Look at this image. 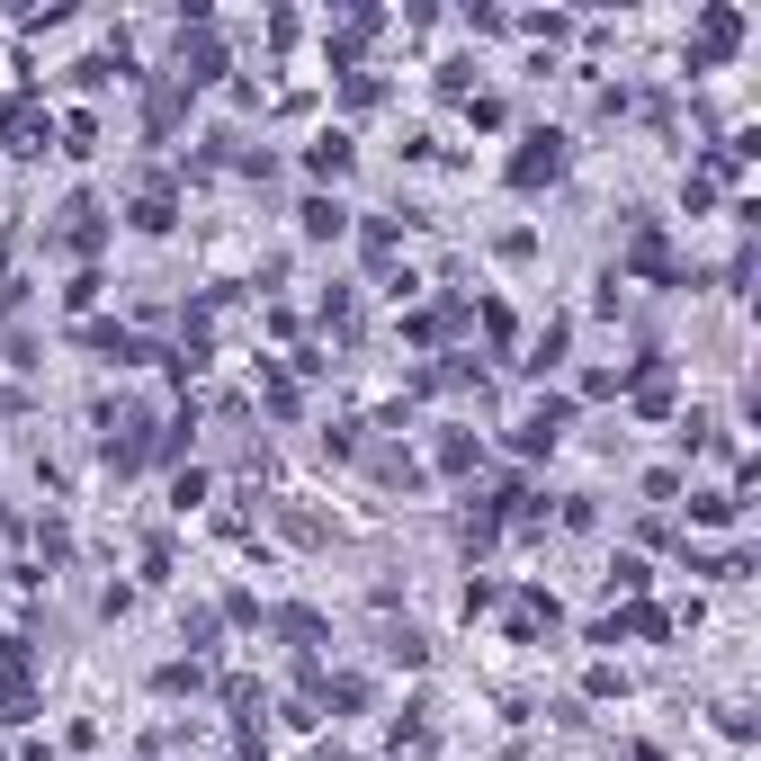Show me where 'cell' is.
I'll use <instances>...</instances> for the list:
<instances>
[{"mask_svg":"<svg viewBox=\"0 0 761 761\" xmlns=\"http://www.w3.org/2000/svg\"><path fill=\"white\" fill-rule=\"evenodd\" d=\"M314 171H350V134H323V144H314Z\"/></svg>","mask_w":761,"mask_h":761,"instance_id":"cell-8","label":"cell"},{"mask_svg":"<svg viewBox=\"0 0 761 761\" xmlns=\"http://www.w3.org/2000/svg\"><path fill=\"white\" fill-rule=\"evenodd\" d=\"M54 242H63V251H99V206L73 197V206H63V225H54Z\"/></svg>","mask_w":761,"mask_h":761,"instance_id":"cell-3","label":"cell"},{"mask_svg":"<svg viewBox=\"0 0 761 761\" xmlns=\"http://www.w3.org/2000/svg\"><path fill=\"white\" fill-rule=\"evenodd\" d=\"M340 225H350V216H340V197H305V233H314V242H331Z\"/></svg>","mask_w":761,"mask_h":761,"instance_id":"cell-5","label":"cell"},{"mask_svg":"<svg viewBox=\"0 0 761 761\" xmlns=\"http://www.w3.org/2000/svg\"><path fill=\"white\" fill-rule=\"evenodd\" d=\"M565 422H574V403H556V394H546V403L529 412V422H520V448H529V457H537V448H556V439H565Z\"/></svg>","mask_w":761,"mask_h":761,"instance_id":"cell-2","label":"cell"},{"mask_svg":"<svg viewBox=\"0 0 761 761\" xmlns=\"http://www.w3.org/2000/svg\"><path fill=\"white\" fill-rule=\"evenodd\" d=\"M556 171H565V134H529V153L511 162V180H520V188H537V180H556Z\"/></svg>","mask_w":761,"mask_h":761,"instance_id":"cell-1","label":"cell"},{"mask_svg":"<svg viewBox=\"0 0 761 761\" xmlns=\"http://www.w3.org/2000/svg\"><path fill=\"white\" fill-rule=\"evenodd\" d=\"M279 637H296V645H314V637H323V618H314V609H279Z\"/></svg>","mask_w":761,"mask_h":761,"instance_id":"cell-7","label":"cell"},{"mask_svg":"<svg viewBox=\"0 0 761 761\" xmlns=\"http://www.w3.org/2000/svg\"><path fill=\"white\" fill-rule=\"evenodd\" d=\"M735 36H743V19H735V10H708V19H699V54H726Z\"/></svg>","mask_w":761,"mask_h":761,"instance_id":"cell-4","label":"cell"},{"mask_svg":"<svg viewBox=\"0 0 761 761\" xmlns=\"http://www.w3.org/2000/svg\"><path fill=\"white\" fill-rule=\"evenodd\" d=\"M134 225H144V233H171V197H162V188H153V197H144V206H134Z\"/></svg>","mask_w":761,"mask_h":761,"instance_id":"cell-9","label":"cell"},{"mask_svg":"<svg viewBox=\"0 0 761 761\" xmlns=\"http://www.w3.org/2000/svg\"><path fill=\"white\" fill-rule=\"evenodd\" d=\"M180 63H188V81H216V73H225V54H216V45H206V36H197V45L180 54Z\"/></svg>","mask_w":761,"mask_h":761,"instance_id":"cell-6","label":"cell"}]
</instances>
